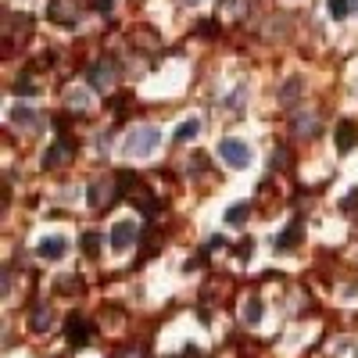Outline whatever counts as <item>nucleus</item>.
Here are the masks:
<instances>
[{"mask_svg":"<svg viewBox=\"0 0 358 358\" xmlns=\"http://www.w3.org/2000/svg\"><path fill=\"white\" fill-rule=\"evenodd\" d=\"M158 143H162V129L140 126V129H133L129 140H126V155H129V158H151V155L158 151Z\"/></svg>","mask_w":358,"mask_h":358,"instance_id":"nucleus-1","label":"nucleus"},{"mask_svg":"<svg viewBox=\"0 0 358 358\" xmlns=\"http://www.w3.org/2000/svg\"><path fill=\"white\" fill-rule=\"evenodd\" d=\"M76 151H79V143H76L72 136H57L47 151H43V169H62V165H69V162L76 158Z\"/></svg>","mask_w":358,"mask_h":358,"instance_id":"nucleus-2","label":"nucleus"},{"mask_svg":"<svg viewBox=\"0 0 358 358\" xmlns=\"http://www.w3.org/2000/svg\"><path fill=\"white\" fill-rule=\"evenodd\" d=\"M219 158L226 162V165H233V169H248L251 165V147L244 143V140H236V136H226L222 143H219Z\"/></svg>","mask_w":358,"mask_h":358,"instance_id":"nucleus-3","label":"nucleus"},{"mask_svg":"<svg viewBox=\"0 0 358 358\" xmlns=\"http://www.w3.org/2000/svg\"><path fill=\"white\" fill-rule=\"evenodd\" d=\"M79 15H83L79 0H50V4H47V18L57 22V25H76Z\"/></svg>","mask_w":358,"mask_h":358,"instance_id":"nucleus-4","label":"nucleus"},{"mask_svg":"<svg viewBox=\"0 0 358 358\" xmlns=\"http://www.w3.org/2000/svg\"><path fill=\"white\" fill-rule=\"evenodd\" d=\"M115 194H118L115 179H97V183H90L86 201H90V208H94V212H101V208H111V204H115Z\"/></svg>","mask_w":358,"mask_h":358,"instance_id":"nucleus-5","label":"nucleus"},{"mask_svg":"<svg viewBox=\"0 0 358 358\" xmlns=\"http://www.w3.org/2000/svg\"><path fill=\"white\" fill-rule=\"evenodd\" d=\"M115 76H118V65H115V57H101V62L90 69V90H111V83H115Z\"/></svg>","mask_w":358,"mask_h":358,"instance_id":"nucleus-6","label":"nucleus"},{"mask_svg":"<svg viewBox=\"0 0 358 358\" xmlns=\"http://www.w3.org/2000/svg\"><path fill=\"white\" fill-rule=\"evenodd\" d=\"M90 337H94V330H90V322L83 319V315H69V322H65V341H69V348H86L90 344Z\"/></svg>","mask_w":358,"mask_h":358,"instance_id":"nucleus-7","label":"nucleus"},{"mask_svg":"<svg viewBox=\"0 0 358 358\" xmlns=\"http://www.w3.org/2000/svg\"><path fill=\"white\" fill-rule=\"evenodd\" d=\"M65 251H69V241H65V236H43V241L36 244V255H40L43 262H62Z\"/></svg>","mask_w":358,"mask_h":358,"instance_id":"nucleus-8","label":"nucleus"},{"mask_svg":"<svg viewBox=\"0 0 358 358\" xmlns=\"http://www.w3.org/2000/svg\"><path fill=\"white\" fill-rule=\"evenodd\" d=\"M133 241H136V222L133 219H118L115 229H111V248L115 251H126Z\"/></svg>","mask_w":358,"mask_h":358,"instance_id":"nucleus-9","label":"nucleus"},{"mask_svg":"<svg viewBox=\"0 0 358 358\" xmlns=\"http://www.w3.org/2000/svg\"><path fill=\"white\" fill-rule=\"evenodd\" d=\"M50 322H54V312L47 305H33V308H29V330H33V334H47Z\"/></svg>","mask_w":358,"mask_h":358,"instance_id":"nucleus-10","label":"nucleus"},{"mask_svg":"<svg viewBox=\"0 0 358 358\" xmlns=\"http://www.w3.org/2000/svg\"><path fill=\"white\" fill-rule=\"evenodd\" d=\"M355 143H358V126L351 122V118H344V122L337 126V151L348 155V151H355Z\"/></svg>","mask_w":358,"mask_h":358,"instance_id":"nucleus-11","label":"nucleus"},{"mask_svg":"<svg viewBox=\"0 0 358 358\" xmlns=\"http://www.w3.org/2000/svg\"><path fill=\"white\" fill-rule=\"evenodd\" d=\"M129 197L140 204V212H143V215H155V212H158V197H151V190H147V187H136V183H133Z\"/></svg>","mask_w":358,"mask_h":358,"instance_id":"nucleus-12","label":"nucleus"},{"mask_svg":"<svg viewBox=\"0 0 358 358\" xmlns=\"http://www.w3.org/2000/svg\"><path fill=\"white\" fill-rule=\"evenodd\" d=\"M65 104H69V111H90V90H76V86H69L65 90Z\"/></svg>","mask_w":358,"mask_h":358,"instance_id":"nucleus-13","label":"nucleus"},{"mask_svg":"<svg viewBox=\"0 0 358 358\" xmlns=\"http://www.w3.org/2000/svg\"><path fill=\"white\" fill-rule=\"evenodd\" d=\"M294 133L297 136H315L319 133V118L315 115H297L294 118Z\"/></svg>","mask_w":358,"mask_h":358,"instance_id":"nucleus-14","label":"nucleus"},{"mask_svg":"<svg viewBox=\"0 0 358 358\" xmlns=\"http://www.w3.org/2000/svg\"><path fill=\"white\" fill-rule=\"evenodd\" d=\"M297 241H301V222H290V229L276 236V251H290Z\"/></svg>","mask_w":358,"mask_h":358,"instance_id":"nucleus-15","label":"nucleus"},{"mask_svg":"<svg viewBox=\"0 0 358 358\" xmlns=\"http://www.w3.org/2000/svg\"><path fill=\"white\" fill-rule=\"evenodd\" d=\"M241 319H244L248 326H258V322H262V301H258V297H248V301H244Z\"/></svg>","mask_w":358,"mask_h":358,"instance_id":"nucleus-16","label":"nucleus"},{"mask_svg":"<svg viewBox=\"0 0 358 358\" xmlns=\"http://www.w3.org/2000/svg\"><path fill=\"white\" fill-rule=\"evenodd\" d=\"M248 212H251V204H248V201H241V204H233V208H226V222H229V226H244Z\"/></svg>","mask_w":358,"mask_h":358,"instance_id":"nucleus-17","label":"nucleus"},{"mask_svg":"<svg viewBox=\"0 0 358 358\" xmlns=\"http://www.w3.org/2000/svg\"><path fill=\"white\" fill-rule=\"evenodd\" d=\"M15 94L33 97V94H40V86L33 83V76H29V72H22V76H18V83H15Z\"/></svg>","mask_w":358,"mask_h":358,"instance_id":"nucleus-18","label":"nucleus"},{"mask_svg":"<svg viewBox=\"0 0 358 358\" xmlns=\"http://www.w3.org/2000/svg\"><path fill=\"white\" fill-rule=\"evenodd\" d=\"M11 122H15V126H25V129H29V126H36L40 118H36V111H29V108H15V111H11Z\"/></svg>","mask_w":358,"mask_h":358,"instance_id":"nucleus-19","label":"nucleus"},{"mask_svg":"<svg viewBox=\"0 0 358 358\" xmlns=\"http://www.w3.org/2000/svg\"><path fill=\"white\" fill-rule=\"evenodd\" d=\"M197 129H201L197 118H187V122L176 129V140H179V143H187V140H194V136H197Z\"/></svg>","mask_w":358,"mask_h":358,"instance_id":"nucleus-20","label":"nucleus"},{"mask_svg":"<svg viewBox=\"0 0 358 358\" xmlns=\"http://www.w3.org/2000/svg\"><path fill=\"white\" fill-rule=\"evenodd\" d=\"M101 233H94V229H90V233H83V251L86 255H101Z\"/></svg>","mask_w":358,"mask_h":358,"instance_id":"nucleus-21","label":"nucleus"},{"mask_svg":"<svg viewBox=\"0 0 358 358\" xmlns=\"http://www.w3.org/2000/svg\"><path fill=\"white\" fill-rule=\"evenodd\" d=\"M57 290H62V294H79L83 280L79 276H57Z\"/></svg>","mask_w":358,"mask_h":358,"instance_id":"nucleus-22","label":"nucleus"},{"mask_svg":"<svg viewBox=\"0 0 358 358\" xmlns=\"http://www.w3.org/2000/svg\"><path fill=\"white\" fill-rule=\"evenodd\" d=\"M326 8H330L334 18H344V15L351 11V0H326Z\"/></svg>","mask_w":358,"mask_h":358,"instance_id":"nucleus-23","label":"nucleus"},{"mask_svg":"<svg viewBox=\"0 0 358 358\" xmlns=\"http://www.w3.org/2000/svg\"><path fill=\"white\" fill-rule=\"evenodd\" d=\"M129 104H133V94H115V97H111V111H115V115H122Z\"/></svg>","mask_w":358,"mask_h":358,"instance_id":"nucleus-24","label":"nucleus"},{"mask_svg":"<svg viewBox=\"0 0 358 358\" xmlns=\"http://www.w3.org/2000/svg\"><path fill=\"white\" fill-rule=\"evenodd\" d=\"M273 169H290V151L287 147H276L273 151Z\"/></svg>","mask_w":358,"mask_h":358,"instance_id":"nucleus-25","label":"nucleus"},{"mask_svg":"<svg viewBox=\"0 0 358 358\" xmlns=\"http://www.w3.org/2000/svg\"><path fill=\"white\" fill-rule=\"evenodd\" d=\"M297 94H301V79H290V83L280 90V97H283V101H290V97H297Z\"/></svg>","mask_w":358,"mask_h":358,"instance_id":"nucleus-26","label":"nucleus"},{"mask_svg":"<svg viewBox=\"0 0 358 358\" xmlns=\"http://www.w3.org/2000/svg\"><path fill=\"white\" fill-rule=\"evenodd\" d=\"M251 251H255V241H251V236H248V241H241V244H236V255H241V258H251Z\"/></svg>","mask_w":358,"mask_h":358,"instance_id":"nucleus-27","label":"nucleus"},{"mask_svg":"<svg viewBox=\"0 0 358 358\" xmlns=\"http://www.w3.org/2000/svg\"><path fill=\"white\" fill-rule=\"evenodd\" d=\"M118 358H143V348H140V344H133V348H122V351H118Z\"/></svg>","mask_w":358,"mask_h":358,"instance_id":"nucleus-28","label":"nucleus"},{"mask_svg":"<svg viewBox=\"0 0 358 358\" xmlns=\"http://www.w3.org/2000/svg\"><path fill=\"white\" fill-rule=\"evenodd\" d=\"M90 8L101 11V15H108V11H111V0H90Z\"/></svg>","mask_w":358,"mask_h":358,"instance_id":"nucleus-29","label":"nucleus"},{"mask_svg":"<svg viewBox=\"0 0 358 358\" xmlns=\"http://www.w3.org/2000/svg\"><path fill=\"white\" fill-rule=\"evenodd\" d=\"M183 4H201V0H183Z\"/></svg>","mask_w":358,"mask_h":358,"instance_id":"nucleus-30","label":"nucleus"}]
</instances>
